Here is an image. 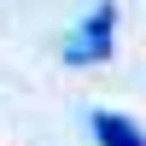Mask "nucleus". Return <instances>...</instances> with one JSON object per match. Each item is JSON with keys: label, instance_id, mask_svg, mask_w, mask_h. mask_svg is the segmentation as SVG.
Returning <instances> with one entry per match:
<instances>
[{"label": "nucleus", "instance_id": "nucleus-1", "mask_svg": "<svg viewBox=\"0 0 146 146\" xmlns=\"http://www.w3.org/2000/svg\"><path fill=\"white\" fill-rule=\"evenodd\" d=\"M111 47H117V6L105 0V6H94L88 18L70 29V41H64V64H105V58H111Z\"/></svg>", "mask_w": 146, "mask_h": 146}, {"label": "nucleus", "instance_id": "nucleus-2", "mask_svg": "<svg viewBox=\"0 0 146 146\" xmlns=\"http://www.w3.org/2000/svg\"><path fill=\"white\" fill-rule=\"evenodd\" d=\"M94 140H100V146H146L140 123L123 117V111H94Z\"/></svg>", "mask_w": 146, "mask_h": 146}]
</instances>
